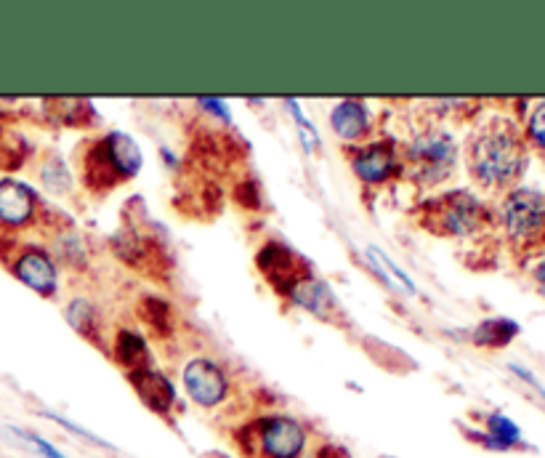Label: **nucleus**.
I'll use <instances>...</instances> for the list:
<instances>
[{"mask_svg": "<svg viewBox=\"0 0 545 458\" xmlns=\"http://www.w3.org/2000/svg\"><path fill=\"white\" fill-rule=\"evenodd\" d=\"M43 416H46V419L54 421V424H59V427L70 429V432H72V435H75V437H83V440H86V443L99 445V448H107V451H115V448H112V445H109L107 440H104V437H96L94 432H88V429L78 427V424H72V421L62 419V416H56V413H43Z\"/></svg>", "mask_w": 545, "mask_h": 458, "instance_id": "nucleus-22", "label": "nucleus"}, {"mask_svg": "<svg viewBox=\"0 0 545 458\" xmlns=\"http://www.w3.org/2000/svg\"><path fill=\"white\" fill-rule=\"evenodd\" d=\"M11 272L19 283L32 288L40 296H54L56 285H59L56 261L43 248H27V251L19 253L11 264Z\"/></svg>", "mask_w": 545, "mask_h": 458, "instance_id": "nucleus-10", "label": "nucleus"}, {"mask_svg": "<svg viewBox=\"0 0 545 458\" xmlns=\"http://www.w3.org/2000/svg\"><path fill=\"white\" fill-rule=\"evenodd\" d=\"M524 139H527V147H532L545 160V99L540 104H535V110L530 112Z\"/></svg>", "mask_w": 545, "mask_h": 458, "instance_id": "nucleus-19", "label": "nucleus"}, {"mask_svg": "<svg viewBox=\"0 0 545 458\" xmlns=\"http://www.w3.org/2000/svg\"><path fill=\"white\" fill-rule=\"evenodd\" d=\"M405 171L423 187H436L444 179H450L458 166V144L447 131L431 128L423 131L407 144Z\"/></svg>", "mask_w": 545, "mask_h": 458, "instance_id": "nucleus-4", "label": "nucleus"}, {"mask_svg": "<svg viewBox=\"0 0 545 458\" xmlns=\"http://www.w3.org/2000/svg\"><path fill=\"white\" fill-rule=\"evenodd\" d=\"M532 275H535V285H538L540 296L545 299V259L540 261L538 267H535V272H532Z\"/></svg>", "mask_w": 545, "mask_h": 458, "instance_id": "nucleus-26", "label": "nucleus"}, {"mask_svg": "<svg viewBox=\"0 0 545 458\" xmlns=\"http://www.w3.org/2000/svg\"><path fill=\"white\" fill-rule=\"evenodd\" d=\"M511 373H514V376H519V379H522L524 384H530V387L535 389V392H538V395L545 400V387H543V384H540L538 379H535V373L524 371L522 365H516V363H511Z\"/></svg>", "mask_w": 545, "mask_h": 458, "instance_id": "nucleus-24", "label": "nucleus"}, {"mask_svg": "<svg viewBox=\"0 0 545 458\" xmlns=\"http://www.w3.org/2000/svg\"><path fill=\"white\" fill-rule=\"evenodd\" d=\"M530 147L519 128L506 118L487 120L466 147L468 174L482 190H511L522 179Z\"/></svg>", "mask_w": 545, "mask_h": 458, "instance_id": "nucleus-1", "label": "nucleus"}, {"mask_svg": "<svg viewBox=\"0 0 545 458\" xmlns=\"http://www.w3.org/2000/svg\"><path fill=\"white\" fill-rule=\"evenodd\" d=\"M115 357L117 363L128 368V373L144 371L149 368V349L144 344L139 333L133 331H120L115 339Z\"/></svg>", "mask_w": 545, "mask_h": 458, "instance_id": "nucleus-16", "label": "nucleus"}, {"mask_svg": "<svg viewBox=\"0 0 545 458\" xmlns=\"http://www.w3.org/2000/svg\"><path fill=\"white\" fill-rule=\"evenodd\" d=\"M38 219V195L16 179L0 182V227L22 229Z\"/></svg>", "mask_w": 545, "mask_h": 458, "instance_id": "nucleus-11", "label": "nucleus"}, {"mask_svg": "<svg viewBox=\"0 0 545 458\" xmlns=\"http://www.w3.org/2000/svg\"><path fill=\"white\" fill-rule=\"evenodd\" d=\"M476 440L490 451H511L516 445H522V429L503 413H490L484 419V432L476 435Z\"/></svg>", "mask_w": 545, "mask_h": 458, "instance_id": "nucleus-14", "label": "nucleus"}, {"mask_svg": "<svg viewBox=\"0 0 545 458\" xmlns=\"http://www.w3.org/2000/svg\"><path fill=\"white\" fill-rule=\"evenodd\" d=\"M288 104V110H290V115H293V118H296V123H298V128H301V131H298V134H301V139H304V147L309 152H314L317 150V147H320V136H317V128L312 126V123H309V120L304 118V112H301V107H298V102H285Z\"/></svg>", "mask_w": 545, "mask_h": 458, "instance_id": "nucleus-21", "label": "nucleus"}, {"mask_svg": "<svg viewBox=\"0 0 545 458\" xmlns=\"http://www.w3.org/2000/svg\"><path fill=\"white\" fill-rule=\"evenodd\" d=\"M11 432H14L24 445H30L32 451L38 453L40 458H70V456H64L62 451H56L54 445L48 443V440H43L40 435H35V432H27V429H19V427H11Z\"/></svg>", "mask_w": 545, "mask_h": 458, "instance_id": "nucleus-20", "label": "nucleus"}, {"mask_svg": "<svg viewBox=\"0 0 545 458\" xmlns=\"http://www.w3.org/2000/svg\"><path fill=\"white\" fill-rule=\"evenodd\" d=\"M351 171L365 184H386L397 179L405 166H402L397 144L391 139H378L351 152Z\"/></svg>", "mask_w": 545, "mask_h": 458, "instance_id": "nucleus-8", "label": "nucleus"}, {"mask_svg": "<svg viewBox=\"0 0 545 458\" xmlns=\"http://www.w3.org/2000/svg\"><path fill=\"white\" fill-rule=\"evenodd\" d=\"M248 453L256 458H301L309 445V432L293 416H264L248 427Z\"/></svg>", "mask_w": 545, "mask_h": 458, "instance_id": "nucleus-5", "label": "nucleus"}, {"mask_svg": "<svg viewBox=\"0 0 545 458\" xmlns=\"http://www.w3.org/2000/svg\"><path fill=\"white\" fill-rule=\"evenodd\" d=\"M487 206L474 192L455 190L439 198L426 200L421 206V224L434 235L468 237L476 235L487 222Z\"/></svg>", "mask_w": 545, "mask_h": 458, "instance_id": "nucleus-3", "label": "nucleus"}, {"mask_svg": "<svg viewBox=\"0 0 545 458\" xmlns=\"http://www.w3.org/2000/svg\"><path fill=\"white\" fill-rule=\"evenodd\" d=\"M141 317L147 320V325L152 328V331H157L160 336H165V333H171L173 328V315H171V307L165 304L163 299H141V307H139Z\"/></svg>", "mask_w": 545, "mask_h": 458, "instance_id": "nucleus-18", "label": "nucleus"}, {"mask_svg": "<svg viewBox=\"0 0 545 458\" xmlns=\"http://www.w3.org/2000/svg\"><path fill=\"white\" fill-rule=\"evenodd\" d=\"M141 150L128 134H112L96 139L83 155V182L88 190L107 192L117 184L128 182L139 174Z\"/></svg>", "mask_w": 545, "mask_h": 458, "instance_id": "nucleus-2", "label": "nucleus"}, {"mask_svg": "<svg viewBox=\"0 0 545 458\" xmlns=\"http://www.w3.org/2000/svg\"><path fill=\"white\" fill-rule=\"evenodd\" d=\"M181 381H184L189 400L205 408V411L218 408L229 397V376H226L221 365L208 360V357L189 360L184 373H181Z\"/></svg>", "mask_w": 545, "mask_h": 458, "instance_id": "nucleus-7", "label": "nucleus"}, {"mask_svg": "<svg viewBox=\"0 0 545 458\" xmlns=\"http://www.w3.org/2000/svg\"><path fill=\"white\" fill-rule=\"evenodd\" d=\"M67 320H70V325L80 336H86V339L94 341L96 347H102L99 344L102 341L99 339V317H96V309L86 299L72 301L70 309H67Z\"/></svg>", "mask_w": 545, "mask_h": 458, "instance_id": "nucleus-17", "label": "nucleus"}, {"mask_svg": "<svg viewBox=\"0 0 545 458\" xmlns=\"http://www.w3.org/2000/svg\"><path fill=\"white\" fill-rule=\"evenodd\" d=\"M197 104H200V107H205V110L211 112V115H218L221 120H226V123L232 120V115L226 112V104L221 102V99H200Z\"/></svg>", "mask_w": 545, "mask_h": 458, "instance_id": "nucleus-25", "label": "nucleus"}, {"mask_svg": "<svg viewBox=\"0 0 545 458\" xmlns=\"http://www.w3.org/2000/svg\"><path fill=\"white\" fill-rule=\"evenodd\" d=\"M330 126L343 142H359L370 131V110H367L365 102L343 99V102L333 104V110H330Z\"/></svg>", "mask_w": 545, "mask_h": 458, "instance_id": "nucleus-13", "label": "nucleus"}, {"mask_svg": "<svg viewBox=\"0 0 545 458\" xmlns=\"http://www.w3.org/2000/svg\"><path fill=\"white\" fill-rule=\"evenodd\" d=\"M258 269L264 272L269 285H274L285 296L296 291L306 277H312V272L301 261V256H296L288 245L282 243H266L261 248V253H258Z\"/></svg>", "mask_w": 545, "mask_h": 458, "instance_id": "nucleus-9", "label": "nucleus"}, {"mask_svg": "<svg viewBox=\"0 0 545 458\" xmlns=\"http://www.w3.org/2000/svg\"><path fill=\"white\" fill-rule=\"evenodd\" d=\"M136 395L149 411L157 413V416H168L176 405V389H173L171 379L165 373L155 371V368H144V371L128 373Z\"/></svg>", "mask_w": 545, "mask_h": 458, "instance_id": "nucleus-12", "label": "nucleus"}, {"mask_svg": "<svg viewBox=\"0 0 545 458\" xmlns=\"http://www.w3.org/2000/svg\"><path fill=\"white\" fill-rule=\"evenodd\" d=\"M516 336H519V325L514 320H508V317H492V320H482V323L476 325L474 344L476 347L500 349L508 347L511 339H516Z\"/></svg>", "mask_w": 545, "mask_h": 458, "instance_id": "nucleus-15", "label": "nucleus"}, {"mask_svg": "<svg viewBox=\"0 0 545 458\" xmlns=\"http://www.w3.org/2000/svg\"><path fill=\"white\" fill-rule=\"evenodd\" d=\"M367 256H373V259L378 261V264H383V267H386V272H389V275L397 277V285H402V288H405L407 293H415L413 280H410V277H407L405 272H402V269H399L397 264H394V261L389 259V256H386V253L378 251V248H367Z\"/></svg>", "mask_w": 545, "mask_h": 458, "instance_id": "nucleus-23", "label": "nucleus"}, {"mask_svg": "<svg viewBox=\"0 0 545 458\" xmlns=\"http://www.w3.org/2000/svg\"><path fill=\"white\" fill-rule=\"evenodd\" d=\"M500 224L511 243L535 245L545 240V195L530 187H516L500 206Z\"/></svg>", "mask_w": 545, "mask_h": 458, "instance_id": "nucleus-6", "label": "nucleus"}]
</instances>
